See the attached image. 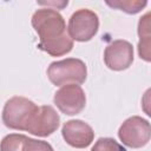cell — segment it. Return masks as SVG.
Here are the masks:
<instances>
[{
	"mask_svg": "<svg viewBox=\"0 0 151 151\" xmlns=\"http://www.w3.org/2000/svg\"><path fill=\"white\" fill-rule=\"evenodd\" d=\"M32 26L39 35L38 47L52 57H61L73 48V40L66 32L64 17L53 8L37 9L32 15Z\"/></svg>",
	"mask_w": 151,
	"mask_h": 151,
	"instance_id": "obj_1",
	"label": "cell"
},
{
	"mask_svg": "<svg viewBox=\"0 0 151 151\" xmlns=\"http://www.w3.org/2000/svg\"><path fill=\"white\" fill-rule=\"evenodd\" d=\"M39 106L28 98L15 96L9 98L2 109V123L12 130L27 131Z\"/></svg>",
	"mask_w": 151,
	"mask_h": 151,
	"instance_id": "obj_2",
	"label": "cell"
},
{
	"mask_svg": "<svg viewBox=\"0 0 151 151\" xmlns=\"http://www.w3.org/2000/svg\"><path fill=\"white\" fill-rule=\"evenodd\" d=\"M47 77L55 86H64L68 84L80 85L86 80L87 67L80 59L66 58L51 63L47 67Z\"/></svg>",
	"mask_w": 151,
	"mask_h": 151,
	"instance_id": "obj_3",
	"label": "cell"
},
{
	"mask_svg": "<svg viewBox=\"0 0 151 151\" xmlns=\"http://www.w3.org/2000/svg\"><path fill=\"white\" fill-rule=\"evenodd\" d=\"M99 29V18L97 13L88 8H80L72 13L67 25V33L72 40L88 41Z\"/></svg>",
	"mask_w": 151,
	"mask_h": 151,
	"instance_id": "obj_4",
	"label": "cell"
},
{
	"mask_svg": "<svg viewBox=\"0 0 151 151\" xmlns=\"http://www.w3.org/2000/svg\"><path fill=\"white\" fill-rule=\"evenodd\" d=\"M150 123L139 116H132L127 118L118 130V137L120 142L131 149L145 146L150 140Z\"/></svg>",
	"mask_w": 151,
	"mask_h": 151,
	"instance_id": "obj_5",
	"label": "cell"
},
{
	"mask_svg": "<svg viewBox=\"0 0 151 151\" xmlns=\"http://www.w3.org/2000/svg\"><path fill=\"white\" fill-rule=\"evenodd\" d=\"M53 101L60 112L67 116L80 113L86 105V94L80 85L68 84L61 86L53 97Z\"/></svg>",
	"mask_w": 151,
	"mask_h": 151,
	"instance_id": "obj_6",
	"label": "cell"
},
{
	"mask_svg": "<svg viewBox=\"0 0 151 151\" xmlns=\"http://www.w3.org/2000/svg\"><path fill=\"white\" fill-rule=\"evenodd\" d=\"M104 63L112 71H123L133 63V46L131 42L118 39L110 42L104 51Z\"/></svg>",
	"mask_w": 151,
	"mask_h": 151,
	"instance_id": "obj_7",
	"label": "cell"
},
{
	"mask_svg": "<svg viewBox=\"0 0 151 151\" xmlns=\"http://www.w3.org/2000/svg\"><path fill=\"white\" fill-rule=\"evenodd\" d=\"M61 134L64 140L72 147L85 149L94 139L93 129L80 119L67 120L61 129Z\"/></svg>",
	"mask_w": 151,
	"mask_h": 151,
	"instance_id": "obj_8",
	"label": "cell"
},
{
	"mask_svg": "<svg viewBox=\"0 0 151 151\" xmlns=\"http://www.w3.org/2000/svg\"><path fill=\"white\" fill-rule=\"evenodd\" d=\"M59 124L60 117L52 106H39L37 113L27 127V132L38 137H47L57 131Z\"/></svg>",
	"mask_w": 151,
	"mask_h": 151,
	"instance_id": "obj_9",
	"label": "cell"
},
{
	"mask_svg": "<svg viewBox=\"0 0 151 151\" xmlns=\"http://www.w3.org/2000/svg\"><path fill=\"white\" fill-rule=\"evenodd\" d=\"M149 18L150 13H146L144 17L139 19L138 22V35H139V42H138V53L140 59H144L145 61H150V33H149Z\"/></svg>",
	"mask_w": 151,
	"mask_h": 151,
	"instance_id": "obj_10",
	"label": "cell"
},
{
	"mask_svg": "<svg viewBox=\"0 0 151 151\" xmlns=\"http://www.w3.org/2000/svg\"><path fill=\"white\" fill-rule=\"evenodd\" d=\"M27 136L20 133H11L2 138L0 142V151H24Z\"/></svg>",
	"mask_w": 151,
	"mask_h": 151,
	"instance_id": "obj_11",
	"label": "cell"
},
{
	"mask_svg": "<svg viewBox=\"0 0 151 151\" xmlns=\"http://www.w3.org/2000/svg\"><path fill=\"white\" fill-rule=\"evenodd\" d=\"M106 5L120 9L127 14H136L140 12L146 5L147 1H140V0H117V1H106Z\"/></svg>",
	"mask_w": 151,
	"mask_h": 151,
	"instance_id": "obj_12",
	"label": "cell"
},
{
	"mask_svg": "<svg viewBox=\"0 0 151 151\" xmlns=\"http://www.w3.org/2000/svg\"><path fill=\"white\" fill-rule=\"evenodd\" d=\"M91 151H126V150L113 138L101 137L94 143Z\"/></svg>",
	"mask_w": 151,
	"mask_h": 151,
	"instance_id": "obj_13",
	"label": "cell"
},
{
	"mask_svg": "<svg viewBox=\"0 0 151 151\" xmlns=\"http://www.w3.org/2000/svg\"><path fill=\"white\" fill-rule=\"evenodd\" d=\"M24 151H54V150L50 143L28 137L27 140L25 142Z\"/></svg>",
	"mask_w": 151,
	"mask_h": 151,
	"instance_id": "obj_14",
	"label": "cell"
}]
</instances>
